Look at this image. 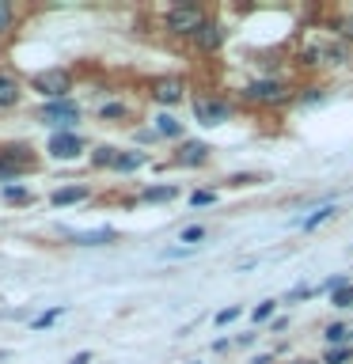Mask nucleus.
I'll list each match as a JSON object with an SVG mask.
<instances>
[{
	"label": "nucleus",
	"instance_id": "9b49d317",
	"mask_svg": "<svg viewBox=\"0 0 353 364\" xmlns=\"http://www.w3.org/2000/svg\"><path fill=\"white\" fill-rule=\"evenodd\" d=\"M23 171H27V159H19V156H11V152H0V182L19 178Z\"/></svg>",
	"mask_w": 353,
	"mask_h": 364
},
{
	"label": "nucleus",
	"instance_id": "412c9836",
	"mask_svg": "<svg viewBox=\"0 0 353 364\" xmlns=\"http://www.w3.org/2000/svg\"><path fill=\"white\" fill-rule=\"evenodd\" d=\"M95 167H114L118 164V148H110V144H102V148H95Z\"/></svg>",
	"mask_w": 353,
	"mask_h": 364
},
{
	"label": "nucleus",
	"instance_id": "cd10ccee",
	"mask_svg": "<svg viewBox=\"0 0 353 364\" xmlns=\"http://www.w3.org/2000/svg\"><path fill=\"white\" fill-rule=\"evenodd\" d=\"M239 315H243V307H236V304H232V307H224V311H216L213 323H216V326H228V323H232V318H239Z\"/></svg>",
	"mask_w": 353,
	"mask_h": 364
},
{
	"label": "nucleus",
	"instance_id": "423d86ee",
	"mask_svg": "<svg viewBox=\"0 0 353 364\" xmlns=\"http://www.w3.org/2000/svg\"><path fill=\"white\" fill-rule=\"evenodd\" d=\"M42 118L50 125H57V133H73V125L80 122V110L73 99H57V102H46Z\"/></svg>",
	"mask_w": 353,
	"mask_h": 364
},
{
	"label": "nucleus",
	"instance_id": "f03ea898",
	"mask_svg": "<svg viewBox=\"0 0 353 364\" xmlns=\"http://www.w3.org/2000/svg\"><path fill=\"white\" fill-rule=\"evenodd\" d=\"M300 61L307 68H319V65H349L353 61V53H349V46L346 42H307L304 50H300Z\"/></svg>",
	"mask_w": 353,
	"mask_h": 364
},
{
	"label": "nucleus",
	"instance_id": "f704fd0d",
	"mask_svg": "<svg viewBox=\"0 0 353 364\" xmlns=\"http://www.w3.org/2000/svg\"><path fill=\"white\" fill-rule=\"evenodd\" d=\"M68 364H91V353H76V357L68 360Z\"/></svg>",
	"mask_w": 353,
	"mask_h": 364
},
{
	"label": "nucleus",
	"instance_id": "473e14b6",
	"mask_svg": "<svg viewBox=\"0 0 353 364\" xmlns=\"http://www.w3.org/2000/svg\"><path fill=\"white\" fill-rule=\"evenodd\" d=\"M213 349H216V353H224V349H232V341H228V338H216V341H213Z\"/></svg>",
	"mask_w": 353,
	"mask_h": 364
},
{
	"label": "nucleus",
	"instance_id": "7c9ffc66",
	"mask_svg": "<svg viewBox=\"0 0 353 364\" xmlns=\"http://www.w3.org/2000/svg\"><path fill=\"white\" fill-rule=\"evenodd\" d=\"M102 118H125V107L122 102H110V107H102Z\"/></svg>",
	"mask_w": 353,
	"mask_h": 364
},
{
	"label": "nucleus",
	"instance_id": "7ed1b4c3",
	"mask_svg": "<svg viewBox=\"0 0 353 364\" xmlns=\"http://www.w3.org/2000/svg\"><path fill=\"white\" fill-rule=\"evenodd\" d=\"M243 99L255 102V107H278V102L293 99L289 84H281V80H251L243 87Z\"/></svg>",
	"mask_w": 353,
	"mask_h": 364
},
{
	"label": "nucleus",
	"instance_id": "39448f33",
	"mask_svg": "<svg viewBox=\"0 0 353 364\" xmlns=\"http://www.w3.org/2000/svg\"><path fill=\"white\" fill-rule=\"evenodd\" d=\"M194 118L201 125H224L232 118V102L228 99H213V95H198L194 99Z\"/></svg>",
	"mask_w": 353,
	"mask_h": 364
},
{
	"label": "nucleus",
	"instance_id": "2f4dec72",
	"mask_svg": "<svg viewBox=\"0 0 353 364\" xmlns=\"http://www.w3.org/2000/svg\"><path fill=\"white\" fill-rule=\"evenodd\" d=\"M228 182H232V186H251V182H258V175H232Z\"/></svg>",
	"mask_w": 353,
	"mask_h": 364
},
{
	"label": "nucleus",
	"instance_id": "a878e982",
	"mask_svg": "<svg viewBox=\"0 0 353 364\" xmlns=\"http://www.w3.org/2000/svg\"><path fill=\"white\" fill-rule=\"evenodd\" d=\"M4 201L23 205V201H31V190H27V186H4Z\"/></svg>",
	"mask_w": 353,
	"mask_h": 364
},
{
	"label": "nucleus",
	"instance_id": "ddd939ff",
	"mask_svg": "<svg viewBox=\"0 0 353 364\" xmlns=\"http://www.w3.org/2000/svg\"><path fill=\"white\" fill-rule=\"evenodd\" d=\"M323 338H327V346H330V349L349 346V341H353V326H346V323H330V326L323 330Z\"/></svg>",
	"mask_w": 353,
	"mask_h": 364
},
{
	"label": "nucleus",
	"instance_id": "5701e85b",
	"mask_svg": "<svg viewBox=\"0 0 353 364\" xmlns=\"http://www.w3.org/2000/svg\"><path fill=\"white\" fill-rule=\"evenodd\" d=\"M273 311H278V300H262L255 311H251V318H255V323H270Z\"/></svg>",
	"mask_w": 353,
	"mask_h": 364
},
{
	"label": "nucleus",
	"instance_id": "c9c22d12",
	"mask_svg": "<svg viewBox=\"0 0 353 364\" xmlns=\"http://www.w3.org/2000/svg\"><path fill=\"white\" fill-rule=\"evenodd\" d=\"M296 364H315V360H296Z\"/></svg>",
	"mask_w": 353,
	"mask_h": 364
},
{
	"label": "nucleus",
	"instance_id": "9d476101",
	"mask_svg": "<svg viewBox=\"0 0 353 364\" xmlns=\"http://www.w3.org/2000/svg\"><path fill=\"white\" fill-rule=\"evenodd\" d=\"M205 159H209V144H205V141H182L179 152H175L179 167H201Z\"/></svg>",
	"mask_w": 353,
	"mask_h": 364
},
{
	"label": "nucleus",
	"instance_id": "393cba45",
	"mask_svg": "<svg viewBox=\"0 0 353 364\" xmlns=\"http://www.w3.org/2000/svg\"><path fill=\"white\" fill-rule=\"evenodd\" d=\"M179 239H182V243H190V247H198L201 239H205V228H201V224H190V228H182Z\"/></svg>",
	"mask_w": 353,
	"mask_h": 364
},
{
	"label": "nucleus",
	"instance_id": "6ab92c4d",
	"mask_svg": "<svg viewBox=\"0 0 353 364\" xmlns=\"http://www.w3.org/2000/svg\"><path fill=\"white\" fill-rule=\"evenodd\" d=\"M171 198H179L175 186H148V190L141 193V201H171Z\"/></svg>",
	"mask_w": 353,
	"mask_h": 364
},
{
	"label": "nucleus",
	"instance_id": "f257e3e1",
	"mask_svg": "<svg viewBox=\"0 0 353 364\" xmlns=\"http://www.w3.org/2000/svg\"><path fill=\"white\" fill-rule=\"evenodd\" d=\"M205 23H209V16H205L201 4H175V8H167V16H164V27H167V34H175V38H194Z\"/></svg>",
	"mask_w": 353,
	"mask_h": 364
},
{
	"label": "nucleus",
	"instance_id": "6e6552de",
	"mask_svg": "<svg viewBox=\"0 0 353 364\" xmlns=\"http://www.w3.org/2000/svg\"><path fill=\"white\" fill-rule=\"evenodd\" d=\"M224 38H228V31H224L216 19H209V23H205V27H201L198 34H194V46H198L201 53H216V50L224 46Z\"/></svg>",
	"mask_w": 353,
	"mask_h": 364
},
{
	"label": "nucleus",
	"instance_id": "f8f14e48",
	"mask_svg": "<svg viewBox=\"0 0 353 364\" xmlns=\"http://www.w3.org/2000/svg\"><path fill=\"white\" fill-rule=\"evenodd\" d=\"M88 186H65V190H53L50 193V201L57 205V209H65V205H76V201H84L88 198Z\"/></svg>",
	"mask_w": 353,
	"mask_h": 364
},
{
	"label": "nucleus",
	"instance_id": "4468645a",
	"mask_svg": "<svg viewBox=\"0 0 353 364\" xmlns=\"http://www.w3.org/2000/svg\"><path fill=\"white\" fill-rule=\"evenodd\" d=\"M80 247H102V243H114V228H95V232H80L73 235Z\"/></svg>",
	"mask_w": 353,
	"mask_h": 364
},
{
	"label": "nucleus",
	"instance_id": "e433bc0d",
	"mask_svg": "<svg viewBox=\"0 0 353 364\" xmlns=\"http://www.w3.org/2000/svg\"><path fill=\"white\" fill-rule=\"evenodd\" d=\"M194 364H201V360H194Z\"/></svg>",
	"mask_w": 353,
	"mask_h": 364
},
{
	"label": "nucleus",
	"instance_id": "a211bd4d",
	"mask_svg": "<svg viewBox=\"0 0 353 364\" xmlns=\"http://www.w3.org/2000/svg\"><path fill=\"white\" fill-rule=\"evenodd\" d=\"M144 167V152H118V164H114V171H122V175H130V171Z\"/></svg>",
	"mask_w": 353,
	"mask_h": 364
},
{
	"label": "nucleus",
	"instance_id": "f3484780",
	"mask_svg": "<svg viewBox=\"0 0 353 364\" xmlns=\"http://www.w3.org/2000/svg\"><path fill=\"white\" fill-rule=\"evenodd\" d=\"M334 213H338V205H319V209H315L312 216H304V220H300V228H304V232H312V228L327 224V220H330V216H334Z\"/></svg>",
	"mask_w": 353,
	"mask_h": 364
},
{
	"label": "nucleus",
	"instance_id": "dca6fc26",
	"mask_svg": "<svg viewBox=\"0 0 353 364\" xmlns=\"http://www.w3.org/2000/svg\"><path fill=\"white\" fill-rule=\"evenodd\" d=\"M19 102V84L8 73H0V107H16Z\"/></svg>",
	"mask_w": 353,
	"mask_h": 364
},
{
	"label": "nucleus",
	"instance_id": "0eeeda50",
	"mask_svg": "<svg viewBox=\"0 0 353 364\" xmlns=\"http://www.w3.org/2000/svg\"><path fill=\"white\" fill-rule=\"evenodd\" d=\"M182 95H186V84L179 76H159L152 84V99L159 107H175V102H182Z\"/></svg>",
	"mask_w": 353,
	"mask_h": 364
},
{
	"label": "nucleus",
	"instance_id": "4be33fe9",
	"mask_svg": "<svg viewBox=\"0 0 353 364\" xmlns=\"http://www.w3.org/2000/svg\"><path fill=\"white\" fill-rule=\"evenodd\" d=\"M330 307H338V311H349V307H353V284H346V289H338L334 296H330Z\"/></svg>",
	"mask_w": 353,
	"mask_h": 364
},
{
	"label": "nucleus",
	"instance_id": "1a4fd4ad",
	"mask_svg": "<svg viewBox=\"0 0 353 364\" xmlns=\"http://www.w3.org/2000/svg\"><path fill=\"white\" fill-rule=\"evenodd\" d=\"M84 152V141H80L76 133H53L50 136V156L53 159H76Z\"/></svg>",
	"mask_w": 353,
	"mask_h": 364
},
{
	"label": "nucleus",
	"instance_id": "20e7f679",
	"mask_svg": "<svg viewBox=\"0 0 353 364\" xmlns=\"http://www.w3.org/2000/svg\"><path fill=\"white\" fill-rule=\"evenodd\" d=\"M31 87L38 91V95H46L50 102L57 99H68V87H73V76L65 73V68H46V73H38L31 80Z\"/></svg>",
	"mask_w": 353,
	"mask_h": 364
},
{
	"label": "nucleus",
	"instance_id": "2eb2a0df",
	"mask_svg": "<svg viewBox=\"0 0 353 364\" xmlns=\"http://www.w3.org/2000/svg\"><path fill=\"white\" fill-rule=\"evenodd\" d=\"M156 133L159 136H171V141H179L182 136V122L175 114H156Z\"/></svg>",
	"mask_w": 353,
	"mask_h": 364
},
{
	"label": "nucleus",
	"instance_id": "c756f323",
	"mask_svg": "<svg viewBox=\"0 0 353 364\" xmlns=\"http://www.w3.org/2000/svg\"><path fill=\"white\" fill-rule=\"evenodd\" d=\"M11 27V4H8V0H0V34H4Z\"/></svg>",
	"mask_w": 353,
	"mask_h": 364
},
{
	"label": "nucleus",
	"instance_id": "bb28decb",
	"mask_svg": "<svg viewBox=\"0 0 353 364\" xmlns=\"http://www.w3.org/2000/svg\"><path fill=\"white\" fill-rule=\"evenodd\" d=\"M334 31H338V38L346 42V46H353V16H342V19L334 23Z\"/></svg>",
	"mask_w": 353,
	"mask_h": 364
},
{
	"label": "nucleus",
	"instance_id": "72a5a7b5",
	"mask_svg": "<svg viewBox=\"0 0 353 364\" xmlns=\"http://www.w3.org/2000/svg\"><path fill=\"white\" fill-rule=\"evenodd\" d=\"M251 364H273V353H258V357L251 360Z\"/></svg>",
	"mask_w": 353,
	"mask_h": 364
},
{
	"label": "nucleus",
	"instance_id": "c85d7f7f",
	"mask_svg": "<svg viewBox=\"0 0 353 364\" xmlns=\"http://www.w3.org/2000/svg\"><path fill=\"white\" fill-rule=\"evenodd\" d=\"M213 201H216L213 190H194V193H190V205H194V209H201V205H213Z\"/></svg>",
	"mask_w": 353,
	"mask_h": 364
},
{
	"label": "nucleus",
	"instance_id": "aec40b11",
	"mask_svg": "<svg viewBox=\"0 0 353 364\" xmlns=\"http://www.w3.org/2000/svg\"><path fill=\"white\" fill-rule=\"evenodd\" d=\"M353 360V346H338L323 353V364H349Z\"/></svg>",
	"mask_w": 353,
	"mask_h": 364
},
{
	"label": "nucleus",
	"instance_id": "b1692460",
	"mask_svg": "<svg viewBox=\"0 0 353 364\" xmlns=\"http://www.w3.org/2000/svg\"><path fill=\"white\" fill-rule=\"evenodd\" d=\"M61 315H65V307H50V311H42L38 318H34V323H31V330H46L50 323H57Z\"/></svg>",
	"mask_w": 353,
	"mask_h": 364
}]
</instances>
